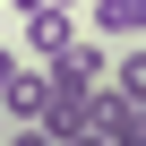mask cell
Masks as SVG:
<instances>
[{"instance_id":"6da1fadb","label":"cell","mask_w":146,"mask_h":146,"mask_svg":"<svg viewBox=\"0 0 146 146\" xmlns=\"http://www.w3.org/2000/svg\"><path fill=\"white\" fill-rule=\"evenodd\" d=\"M43 69H52V78H78V86H103V78H112V43H103V35H69Z\"/></svg>"},{"instance_id":"7a4b0ae2","label":"cell","mask_w":146,"mask_h":146,"mask_svg":"<svg viewBox=\"0 0 146 146\" xmlns=\"http://www.w3.org/2000/svg\"><path fill=\"white\" fill-rule=\"evenodd\" d=\"M43 103H52V69H43V60H35V69L17 60V78L0 86V112H9V120H43Z\"/></svg>"},{"instance_id":"3957f363","label":"cell","mask_w":146,"mask_h":146,"mask_svg":"<svg viewBox=\"0 0 146 146\" xmlns=\"http://www.w3.org/2000/svg\"><path fill=\"white\" fill-rule=\"evenodd\" d=\"M86 35H103V43H137V35H146V0H86Z\"/></svg>"},{"instance_id":"277c9868","label":"cell","mask_w":146,"mask_h":146,"mask_svg":"<svg viewBox=\"0 0 146 146\" xmlns=\"http://www.w3.org/2000/svg\"><path fill=\"white\" fill-rule=\"evenodd\" d=\"M69 35H78V17H69L60 0H43V9H26V52H35V60H52V52H60Z\"/></svg>"},{"instance_id":"5b68a950","label":"cell","mask_w":146,"mask_h":146,"mask_svg":"<svg viewBox=\"0 0 146 146\" xmlns=\"http://www.w3.org/2000/svg\"><path fill=\"white\" fill-rule=\"evenodd\" d=\"M112 146H146V103H129V95H103V120H95Z\"/></svg>"},{"instance_id":"8992f818","label":"cell","mask_w":146,"mask_h":146,"mask_svg":"<svg viewBox=\"0 0 146 146\" xmlns=\"http://www.w3.org/2000/svg\"><path fill=\"white\" fill-rule=\"evenodd\" d=\"M112 95H129V103H146V35H137L129 52H112Z\"/></svg>"},{"instance_id":"52a82bcc","label":"cell","mask_w":146,"mask_h":146,"mask_svg":"<svg viewBox=\"0 0 146 146\" xmlns=\"http://www.w3.org/2000/svg\"><path fill=\"white\" fill-rule=\"evenodd\" d=\"M0 146H60V137H52L43 120H17V129H0Z\"/></svg>"},{"instance_id":"ba28073f","label":"cell","mask_w":146,"mask_h":146,"mask_svg":"<svg viewBox=\"0 0 146 146\" xmlns=\"http://www.w3.org/2000/svg\"><path fill=\"white\" fill-rule=\"evenodd\" d=\"M17 78V43H0V86H9Z\"/></svg>"},{"instance_id":"9c48e42d","label":"cell","mask_w":146,"mask_h":146,"mask_svg":"<svg viewBox=\"0 0 146 146\" xmlns=\"http://www.w3.org/2000/svg\"><path fill=\"white\" fill-rule=\"evenodd\" d=\"M60 146H112V137H103V129H78V137H60Z\"/></svg>"},{"instance_id":"30bf717a","label":"cell","mask_w":146,"mask_h":146,"mask_svg":"<svg viewBox=\"0 0 146 146\" xmlns=\"http://www.w3.org/2000/svg\"><path fill=\"white\" fill-rule=\"evenodd\" d=\"M0 9H17V17H26V9H43V0H0Z\"/></svg>"},{"instance_id":"8fae6325","label":"cell","mask_w":146,"mask_h":146,"mask_svg":"<svg viewBox=\"0 0 146 146\" xmlns=\"http://www.w3.org/2000/svg\"><path fill=\"white\" fill-rule=\"evenodd\" d=\"M60 9H78V0H60Z\"/></svg>"}]
</instances>
